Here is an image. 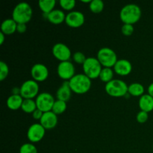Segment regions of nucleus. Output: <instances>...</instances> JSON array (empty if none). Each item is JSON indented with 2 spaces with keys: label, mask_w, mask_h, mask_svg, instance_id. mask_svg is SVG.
Segmentation results:
<instances>
[{
  "label": "nucleus",
  "mask_w": 153,
  "mask_h": 153,
  "mask_svg": "<svg viewBox=\"0 0 153 153\" xmlns=\"http://www.w3.org/2000/svg\"><path fill=\"white\" fill-rule=\"evenodd\" d=\"M73 59L76 64H82V65H83L84 63L86 61L87 58L85 57V55H84L83 52H76L73 55Z\"/></svg>",
  "instance_id": "obj_30"
},
{
  "label": "nucleus",
  "mask_w": 153,
  "mask_h": 153,
  "mask_svg": "<svg viewBox=\"0 0 153 153\" xmlns=\"http://www.w3.org/2000/svg\"><path fill=\"white\" fill-rule=\"evenodd\" d=\"M105 4L102 0H92L89 4V8L94 13H100L104 10Z\"/></svg>",
  "instance_id": "obj_26"
},
{
  "label": "nucleus",
  "mask_w": 153,
  "mask_h": 153,
  "mask_svg": "<svg viewBox=\"0 0 153 153\" xmlns=\"http://www.w3.org/2000/svg\"><path fill=\"white\" fill-rule=\"evenodd\" d=\"M19 88L20 96L24 100H33L39 95V85L33 79L24 82Z\"/></svg>",
  "instance_id": "obj_7"
},
{
  "label": "nucleus",
  "mask_w": 153,
  "mask_h": 153,
  "mask_svg": "<svg viewBox=\"0 0 153 153\" xmlns=\"http://www.w3.org/2000/svg\"><path fill=\"white\" fill-rule=\"evenodd\" d=\"M128 86L124 81L120 79H114L108 82L105 86V91L106 94L111 97H126L128 94Z\"/></svg>",
  "instance_id": "obj_4"
},
{
  "label": "nucleus",
  "mask_w": 153,
  "mask_h": 153,
  "mask_svg": "<svg viewBox=\"0 0 153 153\" xmlns=\"http://www.w3.org/2000/svg\"><path fill=\"white\" fill-rule=\"evenodd\" d=\"M9 74V68L7 64L4 61L0 62V81H4L7 79Z\"/></svg>",
  "instance_id": "obj_29"
},
{
  "label": "nucleus",
  "mask_w": 153,
  "mask_h": 153,
  "mask_svg": "<svg viewBox=\"0 0 153 153\" xmlns=\"http://www.w3.org/2000/svg\"><path fill=\"white\" fill-rule=\"evenodd\" d=\"M71 95L72 90L69 85V82H64V83L58 88L56 92L57 100L67 102L71 98Z\"/></svg>",
  "instance_id": "obj_16"
},
{
  "label": "nucleus",
  "mask_w": 153,
  "mask_h": 153,
  "mask_svg": "<svg viewBox=\"0 0 153 153\" xmlns=\"http://www.w3.org/2000/svg\"><path fill=\"white\" fill-rule=\"evenodd\" d=\"M76 1L75 0H60L59 4L61 8L64 10L71 11L76 6Z\"/></svg>",
  "instance_id": "obj_27"
},
{
  "label": "nucleus",
  "mask_w": 153,
  "mask_h": 153,
  "mask_svg": "<svg viewBox=\"0 0 153 153\" xmlns=\"http://www.w3.org/2000/svg\"><path fill=\"white\" fill-rule=\"evenodd\" d=\"M31 75L33 80L37 82H44L49 77V70L44 64H35L31 67Z\"/></svg>",
  "instance_id": "obj_13"
},
{
  "label": "nucleus",
  "mask_w": 153,
  "mask_h": 153,
  "mask_svg": "<svg viewBox=\"0 0 153 153\" xmlns=\"http://www.w3.org/2000/svg\"><path fill=\"white\" fill-rule=\"evenodd\" d=\"M27 30V26L26 24H22V23H19L17 24V27H16V31L20 34L22 33H25Z\"/></svg>",
  "instance_id": "obj_34"
},
{
  "label": "nucleus",
  "mask_w": 153,
  "mask_h": 153,
  "mask_svg": "<svg viewBox=\"0 0 153 153\" xmlns=\"http://www.w3.org/2000/svg\"><path fill=\"white\" fill-rule=\"evenodd\" d=\"M138 105L140 111L147 113L152 111L153 110V97L149 94H143L139 99Z\"/></svg>",
  "instance_id": "obj_18"
},
{
  "label": "nucleus",
  "mask_w": 153,
  "mask_h": 153,
  "mask_svg": "<svg viewBox=\"0 0 153 153\" xmlns=\"http://www.w3.org/2000/svg\"><path fill=\"white\" fill-rule=\"evenodd\" d=\"M55 5H56L55 0H40L38 1L39 7L45 16L55 10Z\"/></svg>",
  "instance_id": "obj_21"
},
{
  "label": "nucleus",
  "mask_w": 153,
  "mask_h": 153,
  "mask_svg": "<svg viewBox=\"0 0 153 153\" xmlns=\"http://www.w3.org/2000/svg\"><path fill=\"white\" fill-rule=\"evenodd\" d=\"M82 1V2H83V3H89V4L91 2V0H88V1H85V0H82V1Z\"/></svg>",
  "instance_id": "obj_37"
},
{
  "label": "nucleus",
  "mask_w": 153,
  "mask_h": 153,
  "mask_svg": "<svg viewBox=\"0 0 153 153\" xmlns=\"http://www.w3.org/2000/svg\"><path fill=\"white\" fill-rule=\"evenodd\" d=\"M148 94H149L151 97H153V82L148 87Z\"/></svg>",
  "instance_id": "obj_35"
},
{
  "label": "nucleus",
  "mask_w": 153,
  "mask_h": 153,
  "mask_svg": "<svg viewBox=\"0 0 153 153\" xmlns=\"http://www.w3.org/2000/svg\"><path fill=\"white\" fill-rule=\"evenodd\" d=\"M102 66L97 58L90 57L87 58L86 61L82 65L84 74L86 75L89 79H96L100 77V73L102 70Z\"/></svg>",
  "instance_id": "obj_6"
},
{
  "label": "nucleus",
  "mask_w": 153,
  "mask_h": 153,
  "mask_svg": "<svg viewBox=\"0 0 153 153\" xmlns=\"http://www.w3.org/2000/svg\"><path fill=\"white\" fill-rule=\"evenodd\" d=\"M46 129L40 123H34L27 131V137L31 143L40 142L44 137Z\"/></svg>",
  "instance_id": "obj_11"
},
{
  "label": "nucleus",
  "mask_w": 153,
  "mask_h": 153,
  "mask_svg": "<svg viewBox=\"0 0 153 153\" xmlns=\"http://www.w3.org/2000/svg\"><path fill=\"white\" fill-rule=\"evenodd\" d=\"M19 153H37V149L33 143H24L19 149Z\"/></svg>",
  "instance_id": "obj_28"
},
{
  "label": "nucleus",
  "mask_w": 153,
  "mask_h": 153,
  "mask_svg": "<svg viewBox=\"0 0 153 153\" xmlns=\"http://www.w3.org/2000/svg\"><path fill=\"white\" fill-rule=\"evenodd\" d=\"M75 73L76 68L70 61L60 62L57 67L58 76L64 82H69L76 75Z\"/></svg>",
  "instance_id": "obj_9"
},
{
  "label": "nucleus",
  "mask_w": 153,
  "mask_h": 153,
  "mask_svg": "<svg viewBox=\"0 0 153 153\" xmlns=\"http://www.w3.org/2000/svg\"><path fill=\"white\" fill-rule=\"evenodd\" d=\"M85 17L81 11H70L66 16L65 23L70 28H79L85 24Z\"/></svg>",
  "instance_id": "obj_12"
},
{
  "label": "nucleus",
  "mask_w": 153,
  "mask_h": 153,
  "mask_svg": "<svg viewBox=\"0 0 153 153\" xmlns=\"http://www.w3.org/2000/svg\"><path fill=\"white\" fill-rule=\"evenodd\" d=\"M91 79L84 73L75 75L70 81L69 85L72 92L76 94H85L91 88Z\"/></svg>",
  "instance_id": "obj_2"
},
{
  "label": "nucleus",
  "mask_w": 153,
  "mask_h": 153,
  "mask_svg": "<svg viewBox=\"0 0 153 153\" xmlns=\"http://www.w3.org/2000/svg\"><path fill=\"white\" fill-rule=\"evenodd\" d=\"M121 31L123 34L125 36H131L134 32V26L133 25H129V24H123V25L121 28Z\"/></svg>",
  "instance_id": "obj_31"
},
{
  "label": "nucleus",
  "mask_w": 153,
  "mask_h": 153,
  "mask_svg": "<svg viewBox=\"0 0 153 153\" xmlns=\"http://www.w3.org/2000/svg\"><path fill=\"white\" fill-rule=\"evenodd\" d=\"M141 17V9L137 4H128L120 12V18L124 24L133 25L138 22Z\"/></svg>",
  "instance_id": "obj_1"
},
{
  "label": "nucleus",
  "mask_w": 153,
  "mask_h": 153,
  "mask_svg": "<svg viewBox=\"0 0 153 153\" xmlns=\"http://www.w3.org/2000/svg\"><path fill=\"white\" fill-rule=\"evenodd\" d=\"M43 115V112L38 108L36 109V110L32 113L33 118H34V120H40V119L42 118Z\"/></svg>",
  "instance_id": "obj_33"
},
{
  "label": "nucleus",
  "mask_w": 153,
  "mask_h": 153,
  "mask_svg": "<svg viewBox=\"0 0 153 153\" xmlns=\"http://www.w3.org/2000/svg\"><path fill=\"white\" fill-rule=\"evenodd\" d=\"M148 119H149V113L143 111H139L136 116V120L139 123H144L148 120Z\"/></svg>",
  "instance_id": "obj_32"
},
{
  "label": "nucleus",
  "mask_w": 153,
  "mask_h": 153,
  "mask_svg": "<svg viewBox=\"0 0 153 153\" xmlns=\"http://www.w3.org/2000/svg\"><path fill=\"white\" fill-rule=\"evenodd\" d=\"M52 52L53 56L60 62L70 61L72 56L70 48L67 45L61 43H58L54 45L52 49Z\"/></svg>",
  "instance_id": "obj_10"
},
{
  "label": "nucleus",
  "mask_w": 153,
  "mask_h": 153,
  "mask_svg": "<svg viewBox=\"0 0 153 153\" xmlns=\"http://www.w3.org/2000/svg\"><path fill=\"white\" fill-rule=\"evenodd\" d=\"M37 108V104L34 100H24L21 107L22 111L26 114H32Z\"/></svg>",
  "instance_id": "obj_24"
},
{
  "label": "nucleus",
  "mask_w": 153,
  "mask_h": 153,
  "mask_svg": "<svg viewBox=\"0 0 153 153\" xmlns=\"http://www.w3.org/2000/svg\"><path fill=\"white\" fill-rule=\"evenodd\" d=\"M152 149H153V144H152Z\"/></svg>",
  "instance_id": "obj_38"
},
{
  "label": "nucleus",
  "mask_w": 153,
  "mask_h": 153,
  "mask_svg": "<svg viewBox=\"0 0 153 153\" xmlns=\"http://www.w3.org/2000/svg\"><path fill=\"white\" fill-rule=\"evenodd\" d=\"M114 71L112 70V68L103 67L99 78L102 82L107 84L114 80Z\"/></svg>",
  "instance_id": "obj_23"
},
{
  "label": "nucleus",
  "mask_w": 153,
  "mask_h": 153,
  "mask_svg": "<svg viewBox=\"0 0 153 153\" xmlns=\"http://www.w3.org/2000/svg\"><path fill=\"white\" fill-rule=\"evenodd\" d=\"M35 102L37 108L42 111L43 113H46L52 111L55 100L52 94L49 93L43 92L36 97Z\"/></svg>",
  "instance_id": "obj_8"
},
{
  "label": "nucleus",
  "mask_w": 153,
  "mask_h": 153,
  "mask_svg": "<svg viewBox=\"0 0 153 153\" xmlns=\"http://www.w3.org/2000/svg\"><path fill=\"white\" fill-rule=\"evenodd\" d=\"M4 40H5V34H3L2 32H0V45L4 43Z\"/></svg>",
  "instance_id": "obj_36"
},
{
  "label": "nucleus",
  "mask_w": 153,
  "mask_h": 153,
  "mask_svg": "<svg viewBox=\"0 0 153 153\" xmlns=\"http://www.w3.org/2000/svg\"><path fill=\"white\" fill-rule=\"evenodd\" d=\"M66 16L64 11L62 10H59V9H55L52 10L50 13L48 15H46V18L54 25H59L62 22H65Z\"/></svg>",
  "instance_id": "obj_17"
},
{
  "label": "nucleus",
  "mask_w": 153,
  "mask_h": 153,
  "mask_svg": "<svg viewBox=\"0 0 153 153\" xmlns=\"http://www.w3.org/2000/svg\"><path fill=\"white\" fill-rule=\"evenodd\" d=\"M17 23L13 19H6L1 24V32L5 35H10L16 31Z\"/></svg>",
  "instance_id": "obj_19"
},
{
  "label": "nucleus",
  "mask_w": 153,
  "mask_h": 153,
  "mask_svg": "<svg viewBox=\"0 0 153 153\" xmlns=\"http://www.w3.org/2000/svg\"><path fill=\"white\" fill-rule=\"evenodd\" d=\"M67 105L66 102L57 100H55V103H54L52 111L53 112V113H55L56 115L62 114L67 110Z\"/></svg>",
  "instance_id": "obj_25"
},
{
  "label": "nucleus",
  "mask_w": 153,
  "mask_h": 153,
  "mask_svg": "<svg viewBox=\"0 0 153 153\" xmlns=\"http://www.w3.org/2000/svg\"><path fill=\"white\" fill-rule=\"evenodd\" d=\"M97 58L101 65L106 68H112L114 67L118 61L116 52L108 47H103L97 52Z\"/></svg>",
  "instance_id": "obj_5"
},
{
  "label": "nucleus",
  "mask_w": 153,
  "mask_h": 153,
  "mask_svg": "<svg viewBox=\"0 0 153 153\" xmlns=\"http://www.w3.org/2000/svg\"><path fill=\"white\" fill-rule=\"evenodd\" d=\"M23 100L24 99L21 97L20 94H19V95H13L12 94L7 98L6 103H7V108L10 110L16 111L21 108Z\"/></svg>",
  "instance_id": "obj_20"
},
{
  "label": "nucleus",
  "mask_w": 153,
  "mask_h": 153,
  "mask_svg": "<svg viewBox=\"0 0 153 153\" xmlns=\"http://www.w3.org/2000/svg\"><path fill=\"white\" fill-rule=\"evenodd\" d=\"M114 71L120 76H126L132 71V64L128 60L120 59L114 67Z\"/></svg>",
  "instance_id": "obj_14"
},
{
  "label": "nucleus",
  "mask_w": 153,
  "mask_h": 153,
  "mask_svg": "<svg viewBox=\"0 0 153 153\" xmlns=\"http://www.w3.org/2000/svg\"><path fill=\"white\" fill-rule=\"evenodd\" d=\"M145 88L143 85L140 83H132L130 85H128V94L132 97H141L144 94Z\"/></svg>",
  "instance_id": "obj_22"
},
{
  "label": "nucleus",
  "mask_w": 153,
  "mask_h": 153,
  "mask_svg": "<svg viewBox=\"0 0 153 153\" xmlns=\"http://www.w3.org/2000/svg\"><path fill=\"white\" fill-rule=\"evenodd\" d=\"M40 123L44 127L45 129H52L58 124V115L51 111L43 113V117L40 119Z\"/></svg>",
  "instance_id": "obj_15"
},
{
  "label": "nucleus",
  "mask_w": 153,
  "mask_h": 153,
  "mask_svg": "<svg viewBox=\"0 0 153 153\" xmlns=\"http://www.w3.org/2000/svg\"><path fill=\"white\" fill-rule=\"evenodd\" d=\"M33 10L27 2H20L16 4L12 12V19L17 24H26L31 19Z\"/></svg>",
  "instance_id": "obj_3"
}]
</instances>
